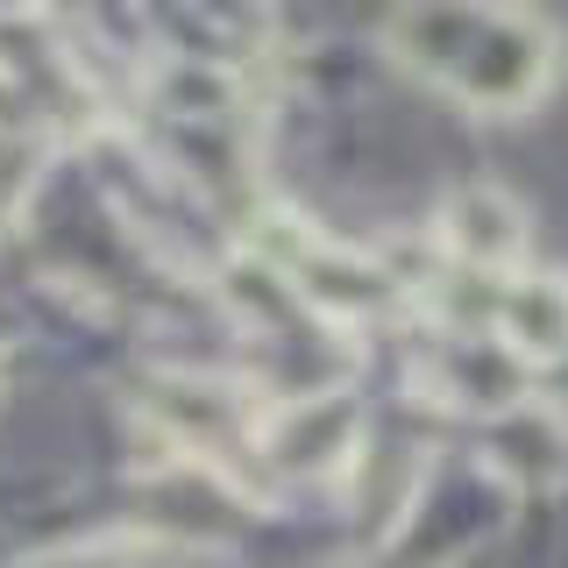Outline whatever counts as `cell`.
Listing matches in <instances>:
<instances>
[{
  "label": "cell",
  "instance_id": "2",
  "mask_svg": "<svg viewBox=\"0 0 568 568\" xmlns=\"http://www.w3.org/2000/svg\"><path fill=\"white\" fill-rule=\"evenodd\" d=\"M355 440H363V405L348 390H313V398H292L263 419L256 455L292 484H327L355 462Z\"/></svg>",
  "mask_w": 568,
  "mask_h": 568
},
{
  "label": "cell",
  "instance_id": "4",
  "mask_svg": "<svg viewBox=\"0 0 568 568\" xmlns=\"http://www.w3.org/2000/svg\"><path fill=\"white\" fill-rule=\"evenodd\" d=\"M497 348L511 363H555L568 355V284L561 277H519L497 313Z\"/></svg>",
  "mask_w": 568,
  "mask_h": 568
},
{
  "label": "cell",
  "instance_id": "3",
  "mask_svg": "<svg viewBox=\"0 0 568 568\" xmlns=\"http://www.w3.org/2000/svg\"><path fill=\"white\" fill-rule=\"evenodd\" d=\"M440 242L469 271H519L526 256V206L497 185H462L440 213Z\"/></svg>",
  "mask_w": 568,
  "mask_h": 568
},
{
  "label": "cell",
  "instance_id": "5",
  "mask_svg": "<svg viewBox=\"0 0 568 568\" xmlns=\"http://www.w3.org/2000/svg\"><path fill=\"white\" fill-rule=\"evenodd\" d=\"M426 384H434L448 405H484V413H497V405H526L519 363H511L497 342H448Z\"/></svg>",
  "mask_w": 568,
  "mask_h": 568
},
{
  "label": "cell",
  "instance_id": "1",
  "mask_svg": "<svg viewBox=\"0 0 568 568\" xmlns=\"http://www.w3.org/2000/svg\"><path fill=\"white\" fill-rule=\"evenodd\" d=\"M384 43L469 114H526L561 64V36L526 8H405L384 22Z\"/></svg>",
  "mask_w": 568,
  "mask_h": 568
},
{
  "label": "cell",
  "instance_id": "8",
  "mask_svg": "<svg viewBox=\"0 0 568 568\" xmlns=\"http://www.w3.org/2000/svg\"><path fill=\"white\" fill-rule=\"evenodd\" d=\"M355 568H413L405 555H377V561H355Z\"/></svg>",
  "mask_w": 568,
  "mask_h": 568
},
{
  "label": "cell",
  "instance_id": "7",
  "mask_svg": "<svg viewBox=\"0 0 568 568\" xmlns=\"http://www.w3.org/2000/svg\"><path fill=\"white\" fill-rule=\"evenodd\" d=\"M43 568H135V561H129V547H121V555H114V547H79V555L43 561Z\"/></svg>",
  "mask_w": 568,
  "mask_h": 568
},
{
  "label": "cell",
  "instance_id": "6",
  "mask_svg": "<svg viewBox=\"0 0 568 568\" xmlns=\"http://www.w3.org/2000/svg\"><path fill=\"white\" fill-rule=\"evenodd\" d=\"M36 178H43V135L36 129H0V227L22 213Z\"/></svg>",
  "mask_w": 568,
  "mask_h": 568
}]
</instances>
